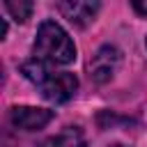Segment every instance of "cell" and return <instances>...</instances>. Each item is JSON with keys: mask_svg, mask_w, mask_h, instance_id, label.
<instances>
[{"mask_svg": "<svg viewBox=\"0 0 147 147\" xmlns=\"http://www.w3.org/2000/svg\"><path fill=\"white\" fill-rule=\"evenodd\" d=\"M32 57L48 67H64L76 60V44L57 21H41L32 44Z\"/></svg>", "mask_w": 147, "mask_h": 147, "instance_id": "6da1fadb", "label": "cell"}, {"mask_svg": "<svg viewBox=\"0 0 147 147\" xmlns=\"http://www.w3.org/2000/svg\"><path fill=\"white\" fill-rule=\"evenodd\" d=\"M119 60H122V53L115 46H101L90 60V71H92L94 80H99V83L110 80L119 67Z\"/></svg>", "mask_w": 147, "mask_h": 147, "instance_id": "277c9868", "label": "cell"}, {"mask_svg": "<svg viewBox=\"0 0 147 147\" xmlns=\"http://www.w3.org/2000/svg\"><path fill=\"white\" fill-rule=\"evenodd\" d=\"M110 147H126V145H119V142H115V145H110Z\"/></svg>", "mask_w": 147, "mask_h": 147, "instance_id": "9c48e42d", "label": "cell"}, {"mask_svg": "<svg viewBox=\"0 0 147 147\" xmlns=\"http://www.w3.org/2000/svg\"><path fill=\"white\" fill-rule=\"evenodd\" d=\"M37 147H85V136L76 126H67L55 136H48Z\"/></svg>", "mask_w": 147, "mask_h": 147, "instance_id": "8992f818", "label": "cell"}, {"mask_svg": "<svg viewBox=\"0 0 147 147\" xmlns=\"http://www.w3.org/2000/svg\"><path fill=\"white\" fill-rule=\"evenodd\" d=\"M32 9H34V5L32 2H14V0H7L5 2V11L14 18V21H18V23H23V21H28L30 18V14H32Z\"/></svg>", "mask_w": 147, "mask_h": 147, "instance_id": "52a82bcc", "label": "cell"}, {"mask_svg": "<svg viewBox=\"0 0 147 147\" xmlns=\"http://www.w3.org/2000/svg\"><path fill=\"white\" fill-rule=\"evenodd\" d=\"M145 46H147V39H145Z\"/></svg>", "mask_w": 147, "mask_h": 147, "instance_id": "30bf717a", "label": "cell"}, {"mask_svg": "<svg viewBox=\"0 0 147 147\" xmlns=\"http://www.w3.org/2000/svg\"><path fill=\"white\" fill-rule=\"evenodd\" d=\"M9 119L21 131H39L53 119V110L37 106H14L9 110Z\"/></svg>", "mask_w": 147, "mask_h": 147, "instance_id": "3957f363", "label": "cell"}, {"mask_svg": "<svg viewBox=\"0 0 147 147\" xmlns=\"http://www.w3.org/2000/svg\"><path fill=\"white\" fill-rule=\"evenodd\" d=\"M99 2H83V0H69V2H57V11L69 18L74 25L85 28L99 11Z\"/></svg>", "mask_w": 147, "mask_h": 147, "instance_id": "5b68a950", "label": "cell"}, {"mask_svg": "<svg viewBox=\"0 0 147 147\" xmlns=\"http://www.w3.org/2000/svg\"><path fill=\"white\" fill-rule=\"evenodd\" d=\"M133 9H136L138 14H147V2H138V0H136V2H133Z\"/></svg>", "mask_w": 147, "mask_h": 147, "instance_id": "ba28073f", "label": "cell"}, {"mask_svg": "<svg viewBox=\"0 0 147 147\" xmlns=\"http://www.w3.org/2000/svg\"><path fill=\"white\" fill-rule=\"evenodd\" d=\"M21 74L28 80H32L41 90V96L51 103H67L78 90V78L74 74L53 71L48 64L34 60V57L21 64Z\"/></svg>", "mask_w": 147, "mask_h": 147, "instance_id": "7a4b0ae2", "label": "cell"}]
</instances>
